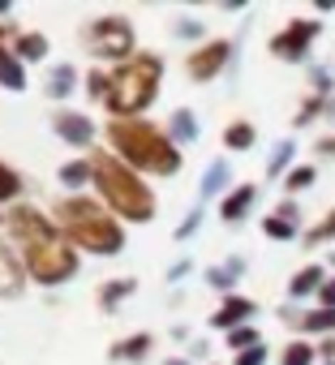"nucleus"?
I'll list each match as a JSON object with an SVG mask.
<instances>
[{"mask_svg": "<svg viewBox=\"0 0 335 365\" xmlns=\"http://www.w3.org/2000/svg\"><path fill=\"white\" fill-rule=\"evenodd\" d=\"M159 78H163V61H159V56H150V52L129 56V61L108 78V95H103V99H108V108H112L116 116H133V112H142V108L155 103Z\"/></svg>", "mask_w": 335, "mask_h": 365, "instance_id": "nucleus-5", "label": "nucleus"}, {"mask_svg": "<svg viewBox=\"0 0 335 365\" xmlns=\"http://www.w3.org/2000/svg\"><path fill=\"white\" fill-rule=\"evenodd\" d=\"M314 155H318V159H335V133H322V138L314 142Z\"/></svg>", "mask_w": 335, "mask_h": 365, "instance_id": "nucleus-36", "label": "nucleus"}, {"mask_svg": "<svg viewBox=\"0 0 335 365\" xmlns=\"http://www.w3.org/2000/svg\"><path fill=\"white\" fill-rule=\"evenodd\" d=\"M168 365H190V361H181V356H177V361H168Z\"/></svg>", "mask_w": 335, "mask_h": 365, "instance_id": "nucleus-42", "label": "nucleus"}, {"mask_svg": "<svg viewBox=\"0 0 335 365\" xmlns=\"http://www.w3.org/2000/svg\"><path fill=\"white\" fill-rule=\"evenodd\" d=\"M86 176H95V168H91V163H65V168H61V180H65L69 190H73V185H82Z\"/></svg>", "mask_w": 335, "mask_h": 365, "instance_id": "nucleus-31", "label": "nucleus"}, {"mask_svg": "<svg viewBox=\"0 0 335 365\" xmlns=\"http://www.w3.org/2000/svg\"><path fill=\"white\" fill-rule=\"evenodd\" d=\"M258 344H262L258 327H237V331H228V348H232V352H249V348H258Z\"/></svg>", "mask_w": 335, "mask_h": 365, "instance_id": "nucleus-26", "label": "nucleus"}, {"mask_svg": "<svg viewBox=\"0 0 335 365\" xmlns=\"http://www.w3.org/2000/svg\"><path fill=\"white\" fill-rule=\"evenodd\" d=\"M292 155H297V142H292V138H279L275 150H271V159H267V176H271V180H275V176H288V172L297 168Z\"/></svg>", "mask_w": 335, "mask_h": 365, "instance_id": "nucleus-15", "label": "nucleus"}, {"mask_svg": "<svg viewBox=\"0 0 335 365\" xmlns=\"http://www.w3.org/2000/svg\"><path fill=\"white\" fill-rule=\"evenodd\" d=\"M172 138H177V142H194V138H198V120H194L190 108H177V112H172Z\"/></svg>", "mask_w": 335, "mask_h": 365, "instance_id": "nucleus-25", "label": "nucleus"}, {"mask_svg": "<svg viewBox=\"0 0 335 365\" xmlns=\"http://www.w3.org/2000/svg\"><path fill=\"white\" fill-rule=\"evenodd\" d=\"M228 61H232V39H211V43H202L198 52H190L185 69H190L194 82H211V78L224 73Z\"/></svg>", "mask_w": 335, "mask_h": 365, "instance_id": "nucleus-8", "label": "nucleus"}, {"mask_svg": "<svg viewBox=\"0 0 335 365\" xmlns=\"http://www.w3.org/2000/svg\"><path fill=\"white\" fill-rule=\"evenodd\" d=\"M314 180H318V168H314V163H297V168L284 176V190H288V194H301V190L314 185Z\"/></svg>", "mask_w": 335, "mask_h": 365, "instance_id": "nucleus-20", "label": "nucleus"}, {"mask_svg": "<svg viewBox=\"0 0 335 365\" xmlns=\"http://www.w3.org/2000/svg\"><path fill=\"white\" fill-rule=\"evenodd\" d=\"M73 91V69L69 65H61L56 73H52V82H48V95H56V99H65Z\"/></svg>", "mask_w": 335, "mask_h": 365, "instance_id": "nucleus-30", "label": "nucleus"}, {"mask_svg": "<svg viewBox=\"0 0 335 365\" xmlns=\"http://www.w3.org/2000/svg\"><path fill=\"white\" fill-rule=\"evenodd\" d=\"M232 365H267V344H258V348H249V352H237Z\"/></svg>", "mask_w": 335, "mask_h": 365, "instance_id": "nucleus-34", "label": "nucleus"}, {"mask_svg": "<svg viewBox=\"0 0 335 365\" xmlns=\"http://www.w3.org/2000/svg\"><path fill=\"white\" fill-rule=\"evenodd\" d=\"M0 86H9V91H22V86H26V73H22V65H18L9 52H0Z\"/></svg>", "mask_w": 335, "mask_h": 365, "instance_id": "nucleus-23", "label": "nucleus"}, {"mask_svg": "<svg viewBox=\"0 0 335 365\" xmlns=\"http://www.w3.org/2000/svg\"><path fill=\"white\" fill-rule=\"evenodd\" d=\"M262 232H267L271 241H297V237H301V224H288V220H279V215L271 211V215L262 220Z\"/></svg>", "mask_w": 335, "mask_h": 365, "instance_id": "nucleus-21", "label": "nucleus"}, {"mask_svg": "<svg viewBox=\"0 0 335 365\" xmlns=\"http://www.w3.org/2000/svg\"><path fill=\"white\" fill-rule=\"evenodd\" d=\"M43 52H48V39H43V35H22V39H18V56L43 61Z\"/></svg>", "mask_w": 335, "mask_h": 365, "instance_id": "nucleus-29", "label": "nucleus"}, {"mask_svg": "<svg viewBox=\"0 0 335 365\" xmlns=\"http://www.w3.org/2000/svg\"><path fill=\"white\" fill-rule=\"evenodd\" d=\"M56 133H61L65 142H73V146H86V142L95 138V125H91L86 116H78V112H61V116H56Z\"/></svg>", "mask_w": 335, "mask_h": 365, "instance_id": "nucleus-13", "label": "nucleus"}, {"mask_svg": "<svg viewBox=\"0 0 335 365\" xmlns=\"http://www.w3.org/2000/svg\"><path fill=\"white\" fill-rule=\"evenodd\" d=\"M146 352H150V335H133V339H125V344H116V348H112V356H116V361H120V356H129V361H133V356H146Z\"/></svg>", "mask_w": 335, "mask_h": 365, "instance_id": "nucleus-27", "label": "nucleus"}, {"mask_svg": "<svg viewBox=\"0 0 335 365\" xmlns=\"http://www.w3.org/2000/svg\"><path fill=\"white\" fill-rule=\"evenodd\" d=\"M326 241H335V207H331L314 228L301 232V245H309V250H318V245H326Z\"/></svg>", "mask_w": 335, "mask_h": 365, "instance_id": "nucleus-19", "label": "nucleus"}, {"mask_svg": "<svg viewBox=\"0 0 335 365\" xmlns=\"http://www.w3.org/2000/svg\"><path fill=\"white\" fill-rule=\"evenodd\" d=\"M254 142H258V129H254L249 120H232V125L224 129V146H228V150H249Z\"/></svg>", "mask_w": 335, "mask_h": 365, "instance_id": "nucleus-18", "label": "nucleus"}, {"mask_svg": "<svg viewBox=\"0 0 335 365\" xmlns=\"http://www.w3.org/2000/svg\"><path fill=\"white\" fill-rule=\"evenodd\" d=\"M254 202H258V185H237V190L220 202V220H224V224H241V220L254 211Z\"/></svg>", "mask_w": 335, "mask_h": 365, "instance_id": "nucleus-11", "label": "nucleus"}, {"mask_svg": "<svg viewBox=\"0 0 335 365\" xmlns=\"http://www.w3.org/2000/svg\"><path fill=\"white\" fill-rule=\"evenodd\" d=\"M108 138L112 146L142 172L150 176H172L181 172V146L168 138L163 129L146 125V120H112L108 125Z\"/></svg>", "mask_w": 335, "mask_h": 365, "instance_id": "nucleus-2", "label": "nucleus"}, {"mask_svg": "<svg viewBox=\"0 0 335 365\" xmlns=\"http://www.w3.org/2000/svg\"><path fill=\"white\" fill-rule=\"evenodd\" d=\"M5 39H9V26H0V43H5Z\"/></svg>", "mask_w": 335, "mask_h": 365, "instance_id": "nucleus-41", "label": "nucleus"}, {"mask_svg": "<svg viewBox=\"0 0 335 365\" xmlns=\"http://www.w3.org/2000/svg\"><path fill=\"white\" fill-rule=\"evenodd\" d=\"M318 356H322V361H335V335H326V339L318 344Z\"/></svg>", "mask_w": 335, "mask_h": 365, "instance_id": "nucleus-39", "label": "nucleus"}, {"mask_svg": "<svg viewBox=\"0 0 335 365\" xmlns=\"http://www.w3.org/2000/svg\"><path fill=\"white\" fill-rule=\"evenodd\" d=\"M198 224H202V211H194V215L177 228V241H181V237H194V232H198Z\"/></svg>", "mask_w": 335, "mask_h": 365, "instance_id": "nucleus-38", "label": "nucleus"}, {"mask_svg": "<svg viewBox=\"0 0 335 365\" xmlns=\"http://www.w3.org/2000/svg\"><path fill=\"white\" fill-rule=\"evenodd\" d=\"M254 314H258V305H254L249 297H237V292H232V297H224V305L211 314V327H215V331H237V327H249Z\"/></svg>", "mask_w": 335, "mask_h": 365, "instance_id": "nucleus-9", "label": "nucleus"}, {"mask_svg": "<svg viewBox=\"0 0 335 365\" xmlns=\"http://www.w3.org/2000/svg\"><path fill=\"white\" fill-rule=\"evenodd\" d=\"M56 220H61V232L91 254H116L125 245L120 224H112V215L91 198H65L56 207Z\"/></svg>", "mask_w": 335, "mask_h": 365, "instance_id": "nucleus-4", "label": "nucleus"}, {"mask_svg": "<svg viewBox=\"0 0 335 365\" xmlns=\"http://www.w3.org/2000/svg\"><path fill=\"white\" fill-rule=\"evenodd\" d=\"M322 112H326V99H318L314 91H309V99L297 108V116H292V125L297 129H305V125H314V120H322Z\"/></svg>", "mask_w": 335, "mask_h": 365, "instance_id": "nucleus-24", "label": "nucleus"}, {"mask_svg": "<svg viewBox=\"0 0 335 365\" xmlns=\"http://www.w3.org/2000/svg\"><path fill=\"white\" fill-rule=\"evenodd\" d=\"M322 365H335V361H322Z\"/></svg>", "mask_w": 335, "mask_h": 365, "instance_id": "nucleus-43", "label": "nucleus"}, {"mask_svg": "<svg viewBox=\"0 0 335 365\" xmlns=\"http://www.w3.org/2000/svg\"><path fill=\"white\" fill-rule=\"evenodd\" d=\"M0 292H18V271L9 267L5 250H0Z\"/></svg>", "mask_w": 335, "mask_h": 365, "instance_id": "nucleus-33", "label": "nucleus"}, {"mask_svg": "<svg viewBox=\"0 0 335 365\" xmlns=\"http://www.w3.org/2000/svg\"><path fill=\"white\" fill-rule=\"evenodd\" d=\"M91 168H95V185H99V194H103V202H108L112 211H120V215L133 220V224H146V220L155 215V194L146 190V180H142L138 172H129L120 159L95 155Z\"/></svg>", "mask_w": 335, "mask_h": 365, "instance_id": "nucleus-3", "label": "nucleus"}, {"mask_svg": "<svg viewBox=\"0 0 335 365\" xmlns=\"http://www.w3.org/2000/svg\"><path fill=\"white\" fill-rule=\"evenodd\" d=\"M228 180H232V168H228V159H215V163L207 168V176H202V198H215V194H224V190H228Z\"/></svg>", "mask_w": 335, "mask_h": 365, "instance_id": "nucleus-17", "label": "nucleus"}, {"mask_svg": "<svg viewBox=\"0 0 335 365\" xmlns=\"http://www.w3.org/2000/svg\"><path fill=\"white\" fill-rule=\"evenodd\" d=\"M86 48L103 61H125L133 52V26L125 18H95L86 31Z\"/></svg>", "mask_w": 335, "mask_h": 365, "instance_id": "nucleus-7", "label": "nucleus"}, {"mask_svg": "<svg viewBox=\"0 0 335 365\" xmlns=\"http://www.w3.org/2000/svg\"><path fill=\"white\" fill-rule=\"evenodd\" d=\"M245 275V258H228L224 267H211L207 271V284L215 288V292H224V297H232V288H237V279Z\"/></svg>", "mask_w": 335, "mask_h": 365, "instance_id": "nucleus-14", "label": "nucleus"}, {"mask_svg": "<svg viewBox=\"0 0 335 365\" xmlns=\"http://www.w3.org/2000/svg\"><path fill=\"white\" fill-rule=\"evenodd\" d=\"M18 194H22V176H18L14 168L0 163V202H9V198H18Z\"/></svg>", "mask_w": 335, "mask_h": 365, "instance_id": "nucleus-28", "label": "nucleus"}, {"mask_svg": "<svg viewBox=\"0 0 335 365\" xmlns=\"http://www.w3.org/2000/svg\"><path fill=\"white\" fill-rule=\"evenodd\" d=\"M9 228H14V237L22 241L26 271H31L39 284H65V279L78 271V258H73L65 232H61L56 224H48L35 207L9 211Z\"/></svg>", "mask_w": 335, "mask_h": 365, "instance_id": "nucleus-1", "label": "nucleus"}, {"mask_svg": "<svg viewBox=\"0 0 335 365\" xmlns=\"http://www.w3.org/2000/svg\"><path fill=\"white\" fill-rule=\"evenodd\" d=\"M279 365H322L318 344H309V339H292V344H284Z\"/></svg>", "mask_w": 335, "mask_h": 365, "instance_id": "nucleus-16", "label": "nucleus"}, {"mask_svg": "<svg viewBox=\"0 0 335 365\" xmlns=\"http://www.w3.org/2000/svg\"><path fill=\"white\" fill-rule=\"evenodd\" d=\"M301 335H335V309H322V305H314V309H301L297 314V322H292Z\"/></svg>", "mask_w": 335, "mask_h": 365, "instance_id": "nucleus-12", "label": "nucleus"}, {"mask_svg": "<svg viewBox=\"0 0 335 365\" xmlns=\"http://www.w3.org/2000/svg\"><path fill=\"white\" fill-rule=\"evenodd\" d=\"M314 301H318V305H322V309H335V275H331V279H326V284H322V292H318V297H314Z\"/></svg>", "mask_w": 335, "mask_h": 365, "instance_id": "nucleus-37", "label": "nucleus"}, {"mask_svg": "<svg viewBox=\"0 0 335 365\" xmlns=\"http://www.w3.org/2000/svg\"><path fill=\"white\" fill-rule=\"evenodd\" d=\"M322 120L331 125V133H335V99H326V112H322Z\"/></svg>", "mask_w": 335, "mask_h": 365, "instance_id": "nucleus-40", "label": "nucleus"}, {"mask_svg": "<svg viewBox=\"0 0 335 365\" xmlns=\"http://www.w3.org/2000/svg\"><path fill=\"white\" fill-rule=\"evenodd\" d=\"M318 35H322L318 18H292L279 35H271V56L284 65H301V61H309V48Z\"/></svg>", "mask_w": 335, "mask_h": 365, "instance_id": "nucleus-6", "label": "nucleus"}, {"mask_svg": "<svg viewBox=\"0 0 335 365\" xmlns=\"http://www.w3.org/2000/svg\"><path fill=\"white\" fill-rule=\"evenodd\" d=\"M125 292H133V279H116V284H103V297H99V301H103V305H116Z\"/></svg>", "mask_w": 335, "mask_h": 365, "instance_id": "nucleus-32", "label": "nucleus"}, {"mask_svg": "<svg viewBox=\"0 0 335 365\" xmlns=\"http://www.w3.org/2000/svg\"><path fill=\"white\" fill-rule=\"evenodd\" d=\"M309 86L318 99H335V69L331 65H314L309 69Z\"/></svg>", "mask_w": 335, "mask_h": 365, "instance_id": "nucleus-22", "label": "nucleus"}, {"mask_svg": "<svg viewBox=\"0 0 335 365\" xmlns=\"http://www.w3.org/2000/svg\"><path fill=\"white\" fill-rule=\"evenodd\" d=\"M275 215L288 220V224H301V207H297V198H284V202L275 207Z\"/></svg>", "mask_w": 335, "mask_h": 365, "instance_id": "nucleus-35", "label": "nucleus"}, {"mask_svg": "<svg viewBox=\"0 0 335 365\" xmlns=\"http://www.w3.org/2000/svg\"><path fill=\"white\" fill-rule=\"evenodd\" d=\"M326 279H331V275H326V267H322V262H305V267H301V271L288 279V301H305V297H318Z\"/></svg>", "mask_w": 335, "mask_h": 365, "instance_id": "nucleus-10", "label": "nucleus"}]
</instances>
